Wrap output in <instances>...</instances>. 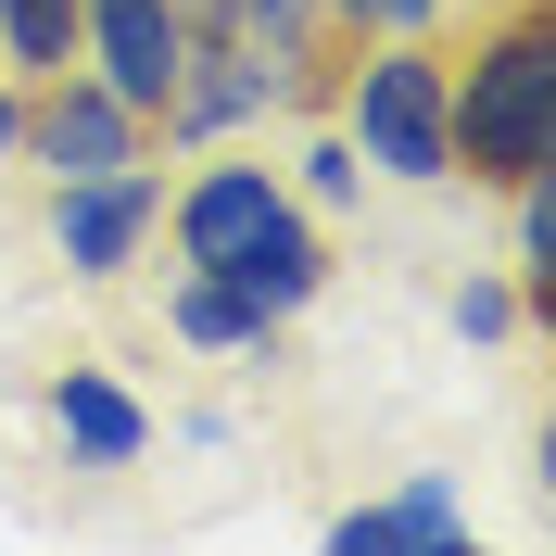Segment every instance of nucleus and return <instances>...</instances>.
<instances>
[{"instance_id":"nucleus-12","label":"nucleus","mask_w":556,"mask_h":556,"mask_svg":"<svg viewBox=\"0 0 556 556\" xmlns=\"http://www.w3.org/2000/svg\"><path fill=\"white\" fill-rule=\"evenodd\" d=\"M468 0H329V38H443Z\"/></svg>"},{"instance_id":"nucleus-8","label":"nucleus","mask_w":556,"mask_h":556,"mask_svg":"<svg viewBox=\"0 0 556 556\" xmlns=\"http://www.w3.org/2000/svg\"><path fill=\"white\" fill-rule=\"evenodd\" d=\"M455 544H468V493H455V468H405L392 493H367V506L329 519V556H455Z\"/></svg>"},{"instance_id":"nucleus-5","label":"nucleus","mask_w":556,"mask_h":556,"mask_svg":"<svg viewBox=\"0 0 556 556\" xmlns=\"http://www.w3.org/2000/svg\"><path fill=\"white\" fill-rule=\"evenodd\" d=\"M165 241V165H102V177H51V253L64 278H127L139 253Z\"/></svg>"},{"instance_id":"nucleus-15","label":"nucleus","mask_w":556,"mask_h":556,"mask_svg":"<svg viewBox=\"0 0 556 556\" xmlns=\"http://www.w3.org/2000/svg\"><path fill=\"white\" fill-rule=\"evenodd\" d=\"M26 165V76H0V177Z\"/></svg>"},{"instance_id":"nucleus-4","label":"nucleus","mask_w":556,"mask_h":556,"mask_svg":"<svg viewBox=\"0 0 556 556\" xmlns=\"http://www.w3.org/2000/svg\"><path fill=\"white\" fill-rule=\"evenodd\" d=\"M316 89H329V76L278 64V51H253V38H190V51H177V89H165V114H152V127H165L177 152H215V139L266 127V114H304Z\"/></svg>"},{"instance_id":"nucleus-13","label":"nucleus","mask_w":556,"mask_h":556,"mask_svg":"<svg viewBox=\"0 0 556 556\" xmlns=\"http://www.w3.org/2000/svg\"><path fill=\"white\" fill-rule=\"evenodd\" d=\"M354 190H367V165H354V139H342V127L291 152V203H304V215H342Z\"/></svg>"},{"instance_id":"nucleus-6","label":"nucleus","mask_w":556,"mask_h":556,"mask_svg":"<svg viewBox=\"0 0 556 556\" xmlns=\"http://www.w3.org/2000/svg\"><path fill=\"white\" fill-rule=\"evenodd\" d=\"M139 152H152V114L114 102L89 64L26 76V165L38 177H102V165H139Z\"/></svg>"},{"instance_id":"nucleus-2","label":"nucleus","mask_w":556,"mask_h":556,"mask_svg":"<svg viewBox=\"0 0 556 556\" xmlns=\"http://www.w3.org/2000/svg\"><path fill=\"white\" fill-rule=\"evenodd\" d=\"M443 139L468 190H519V177H556V13L544 0H506L468 64L443 76Z\"/></svg>"},{"instance_id":"nucleus-7","label":"nucleus","mask_w":556,"mask_h":556,"mask_svg":"<svg viewBox=\"0 0 556 556\" xmlns=\"http://www.w3.org/2000/svg\"><path fill=\"white\" fill-rule=\"evenodd\" d=\"M177 51H190L177 0H76V64L102 76L114 102L165 114V89H177Z\"/></svg>"},{"instance_id":"nucleus-14","label":"nucleus","mask_w":556,"mask_h":556,"mask_svg":"<svg viewBox=\"0 0 556 556\" xmlns=\"http://www.w3.org/2000/svg\"><path fill=\"white\" fill-rule=\"evenodd\" d=\"M519 278H455V342H506V329H519Z\"/></svg>"},{"instance_id":"nucleus-10","label":"nucleus","mask_w":556,"mask_h":556,"mask_svg":"<svg viewBox=\"0 0 556 556\" xmlns=\"http://www.w3.org/2000/svg\"><path fill=\"white\" fill-rule=\"evenodd\" d=\"M165 329L190 354H278V329H291V316H266L241 291V278H215V266H177V291H165Z\"/></svg>"},{"instance_id":"nucleus-3","label":"nucleus","mask_w":556,"mask_h":556,"mask_svg":"<svg viewBox=\"0 0 556 556\" xmlns=\"http://www.w3.org/2000/svg\"><path fill=\"white\" fill-rule=\"evenodd\" d=\"M443 38H354V64L329 76V114H342L354 165L405 177V190H455V139H443Z\"/></svg>"},{"instance_id":"nucleus-9","label":"nucleus","mask_w":556,"mask_h":556,"mask_svg":"<svg viewBox=\"0 0 556 556\" xmlns=\"http://www.w3.org/2000/svg\"><path fill=\"white\" fill-rule=\"evenodd\" d=\"M38 417H51L64 468H139V455H152V405H139L114 367H51Z\"/></svg>"},{"instance_id":"nucleus-1","label":"nucleus","mask_w":556,"mask_h":556,"mask_svg":"<svg viewBox=\"0 0 556 556\" xmlns=\"http://www.w3.org/2000/svg\"><path fill=\"white\" fill-rule=\"evenodd\" d=\"M165 241H177V266L241 278L266 316H304L316 291H329V228H316V215L291 203V177L253 165V152L177 177V190H165Z\"/></svg>"},{"instance_id":"nucleus-11","label":"nucleus","mask_w":556,"mask_h":556,"mask_svg":"<svg viewBox=\"0 0 556 556\" xmlns=\"http://www.w3.org/2000/svg\"><path fill=\"white\" fill-rule=\"evenodd\" d=\"M76 64V0H0V76H64Z\"/></svg>"}]
</instances>
